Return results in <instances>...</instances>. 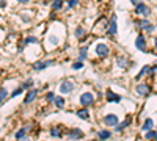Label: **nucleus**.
<instances>
[{"instance_id": "f257e3e1", "label": "nucleus", "mask_w": 157, "mask_h": 141, "mask_svg": "<svg viewBox=\"0 0 157 141\" xmlns=\"http://www.w3.org/2000/svg\"><path fill=\"white\" fill-rule=\"evenodd\" d=\"M79 102H80V105H83V107H86V108H88V107L94 105V96H93V93L85 91V93H82Z\"/></svg>"}, {"instance_id": "f03ea898", "label": "nucleus", "mask_w": 157, "mask_h": 141, "mask_svg": "<svg viewBox=\"0 0 157 141\" xmlns=\"http://www.w3.org/2000/svg\"><path fill=\"white\" fill-rule=\"evenodd\" d=\"M75 88V83L72 80H63L60 83V93L61 94H71Z\"/></svg>"}, {"instance_id": "7ed1b4c3", "label": "nucleus", "mask_w": 157, "mask_h": 141, "mask_svg": "<svg viewBox=\"0 0 157 141\" xmlns=\"http://www.w3.org/2000/svg\"><path fill=\"white\" fill-rule=\"evenodd\" d=\"M135 13L138 16H143V17H148V16H151V8H149L146 3H137L135 5Z\"/></svg>"}, {"instance_id": "20e7f679", "label": "nucleus", "mask_w": 157, "mask_h": 141, "mask_svg": "<svg viewBox=\"0 0 157 141\" xmlns=\"http://www.w3.org/2000/svg\"><path fill=\"white\" fill-rule=\"evenodd\" d=\"M137 25L140 27V30H145V32H149V33H151V32H154V30H156V27H154L151 22L148 21V17H143V19H140V21L137 22Z\"/></svg>"}, {"instance_id": "39448f33", "label": "nucleus", "mask_w": 157, "mask_h": 141, "mask_svg": "<svg viewBox=\"0 0 157 141\" xmlns=\"http://www.w3.org/2000/svg\"><path fill=\"white\" fill-rule=\"evenodd\" d=\"M108 53H110V49H108V46H107V44L99 42V44L96 46V55H98L99 58H105Z\"/></svg>"}, {"instance_id": "423d86ee", "label": "nucleus", "mask_w": 157, "mask_h": 141, "mask_svg": "<svg viewBox=\"0 0 157 141\" xmlns=\"http://www.w3.org/2000/svg\"><path fill=\"white\" fill-rule=\"evenodd\" d=\"M51 66H53V61H52V60H44V61H36L35 64H33V70L39 72V70H44L46 68H51Z\"/></svg>"}, {"instance_id": "0eeeda50", "label": "nucleus", "mask_w": 157, "mask_h": 141, "mask_svg": "<svg viewBox=\"0 0 157 141\" xmlns=\"http://www.w3.org/2000/svg\"><path fill=\"white\" fill-rule=\"evenodd\" d=\"M116 33H118V25H116V16L113 14V17L110 19L108 25H107V35H110V36H115Z\"/></svg>"}, {"instance_id": "6e6552de", "label": "nucleus", "mask_w": 157, "mask_h": 141, "mask_svg": "<svg viewBox=\"0 0 157 141\" xmlns=\"http://www.w3.org/2000/svg\"><path fill=\"white\" fill-rule=\"evenodd\" d=\"M38 94H39V91L38 89H28V93L25 94V99H24V103L25 105H28V103H32L33 100L38 97Z\"/></svg>"}, {"instance_id": "1a4fd4ad", "label": "nucleus", "mask_w": 157, "mask_h": 141, "mask_svg": "<svg viewBox=\"0 0 157 141\" xmlns=\"http://www.w3.org/2000/svg\"><path fill=\"white\" fill-rule=\"evenodd\" d=\"M102 122H104L105 126H108V127H115L116 124H118V116L116 115H107V116H104Z\"/></svg>"}, {"instance_id": "9d476101", "label": "nucleus", "mask_w": 157, "mask_h": 141, "mask_svg": "<svg viewBox=\"0 0 157 141\" xmlns=\"http://www.w3.org/2000/svg\"><path fill=\"white\" fill-rule=\"evenodd\" d=\"M135 93L138 94V96H148V94L151 93V88H149L146 83H140V85H137Z\"/></svg>"}, {"instance_id": "9b49d317", "label": "nucleus", "mask_w": 157, "mask_h": 141, "mask_svg": "<svg viewBox=\"0 0 157 141\" xmlns=\"http://www.w3.org/2000/svg\"><path fill=\"white\" fill-rule=\"evenodd\" d=\"M135 47L138 50H142V52H146V39L143 35H138L135 39Z\"/></svg>"}, {"instance_id": "f8f14e48", "label": "nucleus", "mask_w": 157, "mask_h": 141, "mask_svg": "<svg viewBox=\"0 0 157 141\" xmlns=\"http://www.w3.org/2000/svg\"><path fill=\"white\" fill-rule=\"evenodd\" d=\"M68 138L69 140H82L83 138V132L80 129H72V130H69L68 132Z\"/></svg>"}, {"instance_id": "ddd939ff", "label": "nucleus", "mask_w": 157, "mask_h": 141, "mask_svg": "<svg viewBox=\"0 0 157 141\" xmlns=\"http://www.w3.org/2000/svg\"><path fill=\"white\" fill-rule=\"evenodd\" d=\"M60 44V38L55 35H49L47 36V47L49 49H53V47H57Z\"/></svg>"}, {"instance_id": "4468645a", "label": "nucleus", "mask_w": 157, "mask_h": 141, "mask_svg": "<svg viewBox=\"0 0 157 141\" xmlns=\"http://www.w3.org/2000/svg\"><path fill=\"white\" fill-rule=\"evenodd\" d=\"M75 116L80 117V119H83V121H88L90 119V111H88V108L86 107H83V108H80L75 111Z\"/></svg>"}, {"instance_id": "2eb2a0df", "label": "nucleus", "mask_w": 157, "mask_h": 141, "mask_svg": "<svg viewBox=\"0 0 157 141\" xmlns=\"http://www.w3.org/2000/svg\"><path fill=\"white\" fill-rule=\"evenodd\" d=\"M105 96H107V100H108V102H116V103H118V102H121V96L115 94L113 91H110V89L105 93Z\"/></svg>"}, {"instance_id": "dca6fc26", "label": "nucleus", "mask_w": 157, "mask_h": 141, "mask_svg": "<svg viewBox=\"0 0 157 141\" xmlns=\"http://www.w3.org/2000/svg\"><path fill=\"white\" fill-rule=\"evenodd\" d=\"M116 64H118V68H121V69H127V68H129L127 58H126V56H123V55L116 58Z\"/></svg>"}, {"instance_id": "f3484780", "label": "nucleus", "mask_w": 157, "mask_h": 141, "mask_svg": "<svg viewBox=\"0 0 157 141\" xmlns=\"http://www.w3.org/2000/svg\"><path fill=\"white\" fill-rule=\"evenodd\" d=\"M51 8L53 9V11H60V9H63V0H52Z\"/></svg>"}, {"instance_id": "a211bd4d", "label": "nucleus", "mask_w": 157, "mask_h": 141, "mask_svg": "<svg viewBox=\"0 0 157 141\" xmlns=\"http://www.w3.org/2000/svg\"><path fill=\"white\" fill-rule=\"evenodd\" d=\"M51 136H52V138H61V136H63V130L60 129V127H53V129H51Z\"/></svg>"}, {"instance_id": "6ab92c4d", "label": "nucleus", "mask_w": 157, "mask_h": 141, "mask_svg": "<svg viewBox=\"0 0 157 141\" xmlns=\"http://www.w3.org/2000/svg\"><path fill=\"white\" fill-rule=\"evenodd\" d=\"M53 105H55L57 108H65L66 100L63 99V97H57V96H55V99H53Z\"/></svg>"}, {"instance_id": "aec40b11", "label": "nucleus", "mask_w": 157, "mask_h": 141, "mask_svg": "<svg viewBox=\"0 0 157 141\" xmlns=\"http://www.w3.org/2000/svg\"><path fill=\"white\" fill-rule=\"evenodd\" d=\"M22 44H24V46H28V44H38V38H36V36H27V38H24Z\"/></svg>"}, {"instance_id": "412c9836", "label": "nucleus", "mask_w": 157, "mask_h": 141, "mask_svg": "<svg viewBox=\"0 0 157 141\" xmlns=\"http://www.w3.org/2000/svg\"><path fill=\"white\" fill-rule=\"evenodd\" d=\"M98 136H99V140H108L110 136H112V132H110V130H99Z\"/></svg>"}, {"instance_id": "4be33fe9", "label": "nucleus", "mask_w": 157, "mask_h": 141, "mask_svg": "<svg viewBox=\"0 0 157 141\" xmlns=\"http://www.w3.org/2000/svg\"><path fill=\"white\" fill-rule=\"evenodd\" d=\"M86 35V30L83 28V27H77V28H75V32H74V36L77 39H80V38H83V36Z\"/></svg>"}, {"instance_id": "5701e85b", "label": "nucleus", "mask_w": 157, "mask_h": 141, "mask_svg": "<svg viewBox=\"0 0 157 141\" xmlns=\"http://www.w3.org/2000/svg\"><path fill=\"white\" fill-rule=\"evenodd\" d=\"M129 124H131V119H126V121H123L121 124H116V126H115V130H116V132H121V130L126 129Z\"/></svg>"}, {"instance_id": "b1692460", "label": "nucleus", "mask_w": 157, "mask_h": 141, "mask_svg": "<svg viewBox=\"0 0 157 141\" xmlns=\"http://www.w3.org/2000/svg\"><path fill=\"white\" fill-rule=\"evenodd\" d=\"M152 126H154V122H152V119H151V117H148V119L145 121V124H143L142 130H145V132H148V130H151V129H152Z\"/></svg>"}, {"instance_id": "393cba45", "label": "nucleus", "mask_w": 157, "mask_h": 141, "mask_svg": "<svg viewBox=\"0 0 157 141\" xmlns=\"http://www.w3.org/2000/svg\"><path fill=\"white\" fill-rule=\"evenodd\" d=\"M145 138L146 140H157V132L156 130H148V132H146V135H145Z\"/></svg>"}, {"instance_id": "a878e982", "label": "nucleus", "mask_w": 157, "mask_h": 141, "mask_svg": "<svg viewBox=\"0 0 157 141\" xmlns=\"http://www.w3.org/2000/svg\"><path fill=\"white\" fill-rule=\"evenodd\" d=\"M6 97H8V89H6V88H0V103L5 102Z\"/></svg>"}, {"instance_id": "bb28decb", "label": "nucleus", "mask_w": 157, "mask_h": 141, "mask_svg": "<svg viewBox=\"0 0 157 141\" xmlns=\"http://www.w3.org/2000/svg\"><path fill=\"white\" fill-rule=\"evenodd\" d=\"M146 72H149V66H143V68H142V70H140V72L137 74V80H140V79H142V77L145 75Z\"/></svg>"}, {"instance_id": "cd10ccee", "label": "nucleus", "mask_w": 157, "mask_h": 141, "mask_svg": "<svg viewBox=\"0 0 157 141\" xmlns=\"http://www.w3.org/2000/svg\"><path fill=\"white\" fill-rule=\"evenodd\" d=\"M27 129H28V127H25V129H19L18 132H16V138H18V140L24 138V136H25V132H27Z\"/></svg>"}, {"instance_id": "c85d7f7f", "label": "nucleus", "mask_w": 157, "mask_h": 141, "mask_svg": "<svg viewBox=\"0 0 157 141\" xmlns=\"http://www.w3.org/2000/svg\"><path fill=\"white\" fill-rule=\"evenodd\" d=\"M22 93H24V86H19V88H16L14 91L11 93V99H13V97H18L19 94H22Z\"/></svg>"}, {"instance_id": "c756f323", "label": "nucleus", "mask_w": 157, "mask_h": 141, "mask_svg": "<svg viewBox=\"0 0 157 141\" xmlns=\"http://www.w3.org/2000/svg\"><path fill=\"white\" fill-rule=\"evenodd\" d=\"M82 68H83V61H79V60H77V61L72 63V69H74V70H80Z\"/></svg>"}, {"instance_id": "7c9ffc66", "label": "nucleus", "mask_w": 157, "mask_h": 141, "mask_svg": "<svg viewBox=\"0 0 157 141\" xmlns=\"http://www.w3.org/2000/svg\"><path fill=\"white\" fill-rule=\"evenodd\" d=\"M68 9H72V8H75V6L79 5V0H68Z\"/></svg>"}, {"instance_id": "2f4dec72", "label": "nucleus", "mask_w": 157, "mask_h": 141, "mask_svg": "<svg viewBox=\"0 0 157 141\" xmlns=\"http://www.w3.org/2000/svg\"><path fill=\"white\" fill-rule=\"evenodd\" d=\"M33 83H35V82H33L32 79H28L27 82H24V83H22V86H24V89H30V88L33 86Z\"/></svg>"}, {"instance_id": "473e14b6", "label": "nucleus", "mask_w": 157, "mask_h": 141, "mask_svg": "<svg viewBox=\"0 0 157 141\" xmlns=\"http://www.w3.org/2000/svg\"><path fill=\"white\" fill-rule=\"evenodd\" d=\"M46 99H47L49 102H53V99H55V94H53L52 91H49V93H47V96H46Z\"/></svg>"}, {"instance_id": "72a5a7b5", "label": "nucleus", "mask_w": 157, "mask_h": 141, "mask_svg": "<svg viewBox=\"0 0 157 141\" xmlns=\"http://www.w3.org/2000/svg\"><path fill=\"white\" fill-rule=\"evenodd\" d=\"M22 21H24L25 23H30V22H32V19H30L28 16H22Z\"/></svg>"}, {"instance_id": "f704fd0d", "label": "nucleus", "mask_w": 157, "mask_h": 141, "mask_svg": "<svg viewBox=\"0 0 157 141\" xmlns=\"http://www.w3.org/2000/svg\"><path fill=\"white\" fill-rule=\"evenodd\" d=\"M16 2H19L21 5H27V3L30 2V0H16Z\"/></svg>"}, {"instance_id": "c9c22d12", "label": "nucleus", "mask_w": 157, "mask_h": 141, "mask_svg": "<svg viewBox=\"0 0 157 141\" xmlns=\"http://www.w3.org/2000/svg\"><path fill=\"white\" fill-rule=\"evenodd\" d=\"M132 5H137V3H140V0H131Z\"/></svg>"}, {"instance_id": "e433bc0d", "label": "nucleus", "mask_w": 157, "mask_h": 141, "mask_svg": "<svg viewBox=\"0 0 157 141\" xmlns=\"http://www.w3.org/2000/svg\"><path fill=\"white\" fill-rule=\"evenodd\" d=\"M21 141H30V140L27 138V136H24V138H21Z\"/></svg>"}, {"instance_id": "4c0bfd02", "label": "nucleus", "mask_w": 157, "mask_h": 141, "mask_svg": "<svg viewBox=\"0 0 157 141\" xmlns=\"http://www.w3.org/2000/svg\"><path fill=\"white\" fill-rule=\"evenodd\" d=\"M154 46H156V49H157V38L154 39Z\"/></svg>"}]
</instances>
